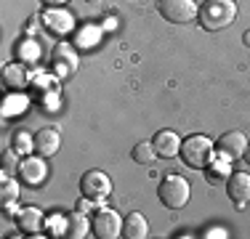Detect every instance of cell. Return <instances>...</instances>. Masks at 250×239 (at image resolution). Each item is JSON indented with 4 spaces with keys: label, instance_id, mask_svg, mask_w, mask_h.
I'll return each mask as SVG.
<instances>
[{
    "label": "cell",
    "instance_id": "2e32d148",
    "mask_svg": "<svg viewBox=\"0 0 250 239\" xmlns=\"http://www.w3.org/2000/svg\"><path fill=\"white\" fill-rule=\"evenodd\" d=\"M130 157H133V162H139V165H152L160 154H157V149H154L152 141H141V143H136V146H133Z\"/></svg>",
    "mask_w": 250,
    "mask_h": 239
},
{
    "label": "cell",
    "instance_id": "9c48e42d",
    "mask_svg": "<svg viewBox=\"0 0 250 239\" xmlns=\"http://www.w3.org/2000/svg\"><path fill=\"white\" fill-rule=\"evenodd\" d=\"M62 149V133L56 128H40L38 136H35V152L40 157H51Z\"/></svg>",
    "mask_w": 250,
    "mask_h": 239
},
{
    "label": "cell",
    "instance_id": "52a82bcc",
    "mask_svg": "<svg viewBox=\"0 0 250 239\" xmlns=\"http://www.w3.org/2000/svg\"><path fill=\"white\" fill-rule=\"evenodd\" d=\"M216 149L226 159H240L242 154H245V149H248V139H245V133H240V130H229V133H224L221 139H218Z\"/></svg>",
    "mask_w": 250,
    "mask_h": 239
},
{
    "label": "cell",
    "instance_id": "30bf717a",
    "mask_svg": "<svg viewBox=\"0 0 250 239\" xmlns=\"http://www.w3.org/2000/svg\"><path fill=\"white\" fill-rule=\"evenodd\" d=\"M16 226H19V231L35 237L40 231V226H43V210H40V207H32V205L16 210Z\"/></svg>",
    "mask_w": 250,
    "mask_h": 239
},
{
    "label": "cell",
    "instance_id": "e0dca14e",
    "mask_svg": "<svg viewBox=\"0 0 250 239\" xmlns=\"http://www.w3.org/2000/svg\"><path fill=\"white\" fill-rule=\"evenodd\" d=\"M53 64H64V72L67 75H72L75 67H77V56H75V51L69 45H56V51H53Z\"/></svg>",
    "mask_w": 250,
    "mask_h": 239
},
{
    "label": "cell",
    "instance_id": "d6986e66",
    "mask_svg": "<svg viewBox=\"0 0 250 239\" xmlns=\"http://www.w3.org/2000/svg\"><path fill=\"white\" fill-rule=\"evenodd\" d=\"M11 146L16 149L19 154H29V152H35V136H29V133H14L11 136Z\"/></svg>",
    "mask_w": 250,
    "mask_h": 239
},
{
    "label": "cell",
    "instance_id": "44dd1931",
    "mask_svg": "<svg viewBox=\"0 0 250 239\" xmlns=\"http://www.w3.org/2000/svg\"><path fill=\"white\" fill-rule=\"evenodd\" d=\"M16 149H8V152L3 154V176H11V173L16 170Z\"/></svg>",
    "mask_w": 250,
    "mask_h": 239
},
{
    "label": "cell",
    "instance_id": "5bb4252c",
    "mask_svg": "<svg viewBox=\"0 0 250 239\" xmlns=\"http://www.w3.org/2000/svg\"><path fill=\"white\" fill-rule=\"evenodd\" d=\"M3 85L8 88V91H21V88L27 85V72L21 64H8V67L3 69Z\"/></svg>",
    "mask_w": 250,
    "mask_h": 239
},
{
    "label": "cell",
    "instance_id": "5b68a950",
    "mask_svg": "<svg viewBox=\"0 0 250 239\" xmlns=\"http://www.w3.org/2000/svg\"><path fill=\"white\" fill-rule=\"evenodd\" d=\"M80 194L93 202H101L112 194V178L104 170H85L80 176Z\"/></svg>",
    "mask_w": 250,
    "mask_h": 239
},
{
    "label": "cell",
    "instance_id": "ba28073f",
    "mask_svg": "<svg viewBox=\"0 0 250 239\" xmlns=\"http://www.w3.org/2000/svg\"><path fill=\"white\" fill-rule=\"evenodd\" d=\"M226 191H229L231 202H234L237 207H245L250 202V173H234V176L229 178V183H226Z\"/></svg>",
    "mask_w": 250,
    "mask_h": 239
},
{
    "label": "cell",
    "instance_id": "603a6c76",
    "mask_svg": "<svg viewBox=\"0 0 250 239\" xmlns=\"http://www.w3.org/2000/svg\"><path fill=\"white\" fill-rule=\"evenodd\" d=\"M242 159H245V162L250 165V143H248V149H245V154H242Z\"/></svg>",
    "mask_w": 250,
    "mask_h": 239
},
{
    "label": "cell",
    "instance_id": "6da1fadb",
    "mask_svg": "<svg viewBox=\"0 0 250 239\" xmlns=\"http://www.w3.org/2000/svg\"><path fill=\"white\" fill-rule=\"evenodd\" d=\"M197 19L202 24V29H208V32H221V29L234 24L237 3L234 0H205V3L200 5Z\"/></svg>",
    "mask_w": 250,
    "mask_h": 239
},
{
    "label": "cell",
    "instance_id": "d4e9b609",
    "mask_svg": "<svg viewBox=\"0 0 250 239\" xmlns=\"http://www.w3.org/2000/svg\"><path fill=\"white\" fill-rule=\"evenodd\" d=\"M242 40H245V45H250V32H245V38H242Z\"/></svg>",
    "mask_w": 250,
    "mask_h": 239
},
{
    "label": "cell",
    "instance_id": "9a60e30c",
    "mask_svg": "<svg viewBox=\"0 0 250 239\" xmlns=\"http://www.w3.org/2000/svg\"><path fill=\"white\" fill-rule=\"evenodd\" d=\"M88 234V220L83 213H72L67 215V226H64V237H72V239H80Z\"/></svg>",
    "mask_w": 250,
    "mask_h": 239
},
{
    "label": "cell",
    "instance_id": "8fae6325",
    "mask_svg": "<svg viewBox=\"0 0 250 239\" xmlns=\"http://www.w3.org/2000/svg\"><path fill=\"white\" fill-rule=\"evenodd\" d=\"M152 143H154V149H157V154L165 157V159L176 157V154L181 152V139H178L173 130H160V133L152 139Z\"/></svg>",
    "mask_w": 250,
    "mask_h": 239
},
{
    "label": "cell",
    "instance_id": "277c9868",
    "mask_svg": "<svg viewBox=\"0 0 250 239\" xmlns=\"http://www.w3.org/2000/svg\"><path fill=\"white\" fill-rule=\"evenodd\" d=\"M157 11L170 24H189V21L197 19V14H200L194 0H160Z\"/></svg>",
    "mask_w": 250,
    "mask_h": 239
},
{
    "label": "cell",
    "instance_id": "7a4b0ae2",
    "mask_svg": "<svg viewBox=\"0 0 250 239\" xmlns=\"http://www.w3.org/2000/svg\"><path fill=\"white\" fill-rule=\"evenodd\" d=\"M213 154H216V146L208 136H187V141H181V152L178 157L184 159V165L194 167V170H202L213 162Z\"/></svg>",
    "mask_w": 250,
    "mask_h": 239
},
{
    "label": "cell",
    "instance_id": "8992f818",
    "mask_svg": "<svg viewBox=\"0 0 250 239\" xmlns=\"http://www.w3.org/2000/svg\"><path fill=\"white\" fill-rule=\"evenodd\" d=\"M91 229L99 239H117L123 237V218L112 207H99L91 220Z\"/></svg>",
    "mask_w": 250,
    "mask_h": 239
},
{
    "label": "cell",
    "instance_id": "4fadbf2b",
    "mask_svg": "<svg viewBox=\"0 0 250 239\" xmlns=\"http://www.w3.org/2000/svg\"><path fill=\"white\" fill-rule=\"evenodd\" d=\"M123 237L125 239H146L149 237V223L141 213H128L123 218Z\"/></svg>",
    "mask_w": 250,
    "mask_h": 239
},
{
    "label": "cell",
    "instance_id": "3957f363",
    "mask_svg": "<svg viewBox=\"0 0 250 239\" xmlns=\"http://www.w3.org/2000/svg\"><path fill=\"white\" fill-rule=\"evenodd\" d=\"M157 197L168 210H181V207H187L189 197H192V189H189L187 178L168 176V178H163V183H160Z\"/></svg>",
    "mask_w": 250,
    "mask_h": 239
},
{
    "label": "cell",
    "instance_id": "ffe728a7",
    "mask_svg": "<svg viewBox=\"0 0 250 239\" xmlns=\"http://www.w3.org/2000/svg\"><path fill=\"white\" fill-rule=\"evenodd\" d=\"M16 56L24 59V61H32V59L40 56V48H38V43H32V40H24V43L16 48Z\"/></svg>",
    "mask_w": 250,
    "mask_h": 239
},
{
    "label": "cell",
    "instance_id": "cb8c5ba5",
    "mask_svg": "<svg viewBox=\"0 0 250 239\" xmlns=\"http://www.w3.org/2000/svg\"><path fill=\"white\" fill-rule=\"evenodd\" d=\"M85 3H91V5H99V3H104V0H85Z\"/></svg>",
    "mask_w": 250,
    "mask_h": 239
},
{
    "label": "cell",
    "instance_id": "7c38bea8",
    "mask_svg": "<svg viewBox=\"0 0 250 239\" xmlns=\"http://www.w3.org/2000/svg\"><path fill=\"white\" fill-rule=\"evenodd\" d=\"M19 173H21V178H24L29 186H38V183H43V181H45V176H48V167H45L43 159H38V157H27L24 162L19 165Z\"/></svg>",
    "mask_w": 250,
    "mask_h": 239
},
{
    "label": "cell",
    "instance_id": "7402d4cb",
    "mask_svg": "<svg viewBox=\"0 0 250 239\" xmlns=\"http://www.w3.org/2000/svg\"><path fill=\"white\" fill-rule=\"evenodd\" d=\"M43 3H45V5H64L67 0H43Z\"/></svg>",
    "mask_w": 250,
    "mask_h": 239
},
{
    "label": "cell",
    "instance_id": "ac0fdd59",
    "mask_svg": "<svg viewBox=\"0 0 250 239\" xmlns=\"http://www.w3.org/2000/svg\"><path fill=\"white\" fill-rule=\"evenodd\" d=\"M19 194H21L19 183H16L11 176H3V191H0V202H3V207L5 205H14V202L19 199Z\"/></svg>",
    "mask_w": 250,
    "mask_h": 239
}]
</instances>
